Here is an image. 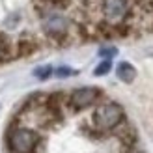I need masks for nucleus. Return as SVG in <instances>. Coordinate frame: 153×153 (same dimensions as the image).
Listing matches in <instances>:
<instances>
[{
  "label": "nucleus",
  "mask_w": 153,
  "mask_h": 153,
  "mask_svg": "<svg viewBox=\"0 0 153 153\" xmlns=\"http://www.w3.org/2000/svg\"><path fill=\"white\" fill-rule=\"evenodd\" d=\"M123 108L118 103H105L94 112V125L99 131H112L123 121Z\"/></svg>",
  "instance_id": "f257e3e1"
},
{
  "label": "nucleus",
  "mask_w": 153,
  "mask_h": 153,
  "mask_svg": "<svg viewBox=\"0 0 153 153\" xmlns=\"http://www.w3.org/2000/svg\"><path fill=\"white\" fill-rule=\"evenodd\" d=\"M39 142V136H37L36 131L32 129H13L10 133V138H7V144H10L11 153H32Z\"/></svg>",
  "instance_id": "f03ea898"
},
{
  "label": "nucleus",
  "mask_w": 153,
  "mask_h": 153,
  "mask_svg": "<svg viewBox=\"0 0 153 153\" xmlns=\"http://www.w3.org/2000/svg\"><path fill=\"white\" fill-rule=\"evenodd\" d=\"M131 11L129 0H103V13L108 25H120Z\"/></svg>",
  "instance_id": "7ed1b4c3"
},
{
  "label": "nucleus",
  "mask_w": 153,
  "mask_h": 153,
  "mask_svg": "<svg viewBox=\"0 0 153 153\" xmlns=\"http://www.w3.org/2000/svg\"><path fill=\"white\" fill-rule=\"evenodd\" d=\"M101 97V90L94 88V86H84V88H76L71 91L69 95V106L73 110H82L91 106L97 99Z\"/></svg>",
  "instance_id": "20e7f679"
},
{
  "label": "nucleus",
  "mask_w": 153,
  "mask_h": 153,
  "mask_svg": "<svg viewBox=\"0 0 153 153\" xmlns=\"http://www.w3.org/2000/svg\"><path fill=\"white\" fill-rule=\"evenodd\" d=\"M67 30H69V22L62 15H51L43 21V32L54 41L64 39L67 36Z\"/></svg>",
  "instance_id": "39448f33"
},
{
  "label": "nucleus",
  "mask_w": 153,
  "mask_h": 153,
  "mask_svg": "<svg viewBox=\"0 0 153 153\" xmlns=\"http://www.w3.org/2000/svg\"><path fill=\"white\" fill-rule=\"evenodd\" d=\"M116 75H118V79L121 82H133L136 79V69L129 64V62H120L118 67H116Z\"/></svg>",
  "instance_id": "423d86ee"
},
{
  "label": "nucleus",
  "mask_w": 153,
  "mask_h": 153,
  "mask_svg": "<svg viewBox=\"0 0 153 153\" xmlns=\"http://www.w3.org/2000/svg\"><path fill=\"white\" fill-rule=\"evenodd\" d=\"M37 49V43L32 39V37H22V39L19 41V56H30V54H34Z\"/></svg>",
  "instance_id": "0eeeda50"
},
{
  "label": "nucleus",
  "mask_w": 153,
  "mask_h": 153,
  "mask_svg": "<svg viewBox=\"0 0 153 153\" xmlns=\"http://www.w3.org/2000/svg\"><path fill=\"white\" fill-rule=\"evenodd\" d=\"M52 73H54V71H52V67H51V65H41V67H36V69H34V76H37L39 80L49 79Z\"/></svg>",
  "instance_id": "6e6552de"
},
{
  "label": "nucleus",
  "mask_w": 153,
  "mask_h": 153,
  "mask_svg": "<svg viewBox=\"0 0 153 153\" xmlns=\"http://www.w3.org/2000/svg\"><path fill=\"white\" fill-rule=\"evenodd\" d=\"M110 69H112V62H110V60H103V62L94 69V75H95V76H103V75L108 73Z\"/></svg>",
  "instance_id": "1a4fd4ad"
},
{
  "label": "nucleus",
  "mask_w": 153,
  "mask_h": 153,
  "mask_svg": "<svg viewBox=\"0 0 153 153\" xmlns=\"http://www.w3.org/2000/svg\"><path fill=\"white\" fill-rule=\"evenodd\" d=\"M75 73H76L75 69H71V67H65V65L58 67V69L54 71V75H56V76H60V79H65V76H71V75H75Z\"/></svg>",
  "instance_id": "9d476101"
},
{
  "label": "nucleus",
  "mask_w": 153,
  "mask_h": 153,
  "mask_svg": "<svg viewBox=\"0 0 153 153\" xmlns=\"http://www.w3.org/2000/svg\"><path fill=\"white\" fill-rule=\"evenodd\" d=\"M99 54H101L103 58L108 60V58H112V56H116V54H118V49H114V47H106V49H101V51H99Z\"/></svg>",
  "instance_id": "9b49d317"
},
{
  "label": "nucleus",
  "mask_w": 153,
  "mask_h": 153,
  "mask_svg": "<svg viewBox=\"0 0 153 153\" xmlns=\"http://www.w3.org/2000/svg\"><path fill=\"white\" fill-rule=\"evenodd\" d=\"M47 2H51V4H56V6H64L67 0H47Z\"/></svg>",
  "instance_id": "f8f14e48"
},
{
  "label": "nucleus",
  "mask_w": 153,
  "mask_h": 153,
  "mask_svg": "<svg viewBox=\"0 0 153 153\" xmlns=\"http://www.w3.org/2000/svg\"><path fill=\"white\" fill-rule=\"evenodd\" d=\"M149 10H153V0H149Z\"/></svg>",
  "instance_id": "ddd939ff"
}]
</instances>
